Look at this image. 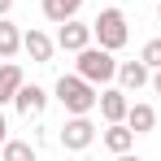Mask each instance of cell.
Segmentation results:
<instances>
[{
	"instance_id": "cell-21",
	"label": "cell",
	"mask_w": 161,
	"mask_h": 161,
	"mask_svg": "<svg viewBox=\"0 0 161 161\" xmlns=\"http://www.w3.org/2000/svg\"><path fill=\"white\" fill-rule=\"evenodd\" d=\"M157 18H161V0H157Z\"/></svg>"
},
{
	"instance_id": "cell-2",
	"label": "cell",
	"mask_w": 161,
	"mask_h": 161,
	"mask_svg": "<svg viewBox=\"0 0 161 161\" xmlns=\"http://www.w3.org/2000/svg\"><path fill=\"white\" fill-rule=\"evenodd\" d=\"M74 74H83L87 83H96V87H109V83L118 79V57L109 53V48H100V44H87L79 53V61H74Z\"/></svg>"
},
{
	"instance_id": "cell-13",
	"label": "cell",
	"mask_w": 161,
	"mask_h": 161,
	"mask_svg": "<svg viewBox=\"0 0 161 161\" xmlns=\"http://www.w3.org/2000/svg\"><path fill=\"white\" fill-rule=\"evenodd\" d=\"M44 4V18L53 22V26H61V22H70V18H79L83 0H39Z\"/></svg>"
},
{
	"instance_id": "cell-3",
	"label": "cell",
	"mask_w": 161,
	"mask_h": 161,
	"mask_svg": "<svg viewBox=\"0 0 161 161\" xmlns=\"http://www.w3.org/2000/svg\"><path fill=\"white\" fill-rule=\"evenodd\" d=\"M92 35H96V44L109 48V53L126 48V39H131L126 13H122V9H100V13H96V22H92Z\"/></svg>"
},
{
	"instance_id": "cell-5",
	"label": "cell",
	"mask_w": 161,
	"mask_h": 161,
	"mask_svg": "<svg viewBox=\"0 0 161 161\" xmlns=\"http://www.w3.org/2000/svg\"><path fill=\"white\" fill-rule=\"evenodd\" d=\"M87 44H96V35H92V22H79V18H70V22H61V26H57V48H61V53H74V57H79Z\"/></svg>"
},
{
	"instance_id": "cell-11",
	"label": "cell",
	"mask_w": 161,
	"mask_h": 161,
	"mask_svg": "<svg viewBox=\"0 0 161 161\" xmlns=\"http://www.w3.org/2000/svg\"><path fill=\"white\" fill-rule=\"evenodd\" d=\"M22 83H26V74H22L18 61H0V109L13 105V96L22 92Z\"/></svg>"
},
{
	"instance_id": "cell-20",
	"label": "cell",
	"mask_w": 161,
	"mask_h": 161,
	"mask_svg": "<svg viewBox=\"0 0 161 161\" xmlns=\"http://www.w3.org/2000/svg\"><path fill=\"white\" fill-rule=\"evenodd\" d=\"M113 161H144V157H135V153H118Z\"/></svg>"
},
{
	"instance_id": "cell-12",
	"label": "cell",
	"mask_w": 161,
	"mask_h": 161,
	"mask_svg": "<svg viewBox=\"0 0 161 161\" xmlns=\"http://www.w3.org/2000/svg\"><path fill=\"white\" fill-rule=\"evenodd\" d=\"M126 126H131L135 135H148L153 126H157V109L148 105V100H131V109H126Z\"/></svg>"
},
{
	"instance_id": "cell-16",
	"label": "cell",
	"mask_w": 161,
	"mask_h": 161,
	"mask_svg": "<svg viewBox=\"0 0 161 161\" xmlns=\"http://www.w3.org/2000/svg\"><path fill=\"white\" fill-rule=\"evenodd\" d=\"M139 61H144L148 70H161V39H148V44L139 48Z\"/></svg>"
},
{
	"instance_id": "cell-18",
	"label": "cell",
	"mask_w": 161,
	"mask_h": 161,
	"mask_svg": "<svg viewBox=\"0 0 161 161\" xmlns=\"http://www.w3.org/2000/svg\"><path fill=\"white\" fill-rule=\"evenodd\" d=\"M148 87H153V92L161 96V70H153V83H148Z\"/></svg>"
},
{
	"instance_id": "cell-6",
	"label": "cell",
	"mask_w": 161,
	"mask_h": 161,
	"mask_svg": "<svg viewBox=\"0 0 161 161\" xmlns=\"http://www.w3.org/2000/svg\"><path fill=\"white\" fill-rule=\"evenodd\" d=\"M13 109H18L26 122H39L44 109H48V92H44L39 83H22V92L13 96Z\"/></svg>"
},
{
	"instance_id": "cell-14",
	"label": "cell",
	"mask_w": 161,
	"mask_h": 161,
	"mask_svg": "<svg viewBox=\"0 0 161 161\" xmlns=\"http://www.w3.org/2000/svg\"><path fill=\"white\" fill-rule=\"evenodd\" d=\"M18 53H22V31H18V22L0 18V61H9Z\"/></svg>"
},
{
	"instance_id": "cell-8",
	"label": "cell",
	"mask_w": 161,
	"mask_h": 161,
	"mask_svg": "<svg viewBox=\"0 0 161 161\" xmlns=\"http://www.w3.org/2000/svg\"><path fill=\"white\" fill-rule=\"evenodd\" d=\"M100 118L105 122H126V109H131V92H122V87H105L100 92Z\"/></svg>"
},
{
	"instance_id": "cell-9",
	"label": "cell",
	"mask_w": 161,
	"mask_h": 161,
	"mask_svg": "<svg viewBox=\"0 0 161 161\" xmlns=\"http://www.w3.org/2000/svg\"><path fill=\"white\" fill-rule=\"evenodd\" d=\"M153 83V70L144 65V61H118V87L122 92H139V87H148Z\"/></svg>"
},
{
	"instance_id": "cell-1",
	"label": "cell",
	"mask_w": 161,
	"mask_h": 161,
	"mask_svg": "<svg viewBox=\"0 0 161 161\" xmlns=\"http://www.w3.org/2000/svg\"><path fill=\"white\" fill-rule=\"evenodd\" d=\"M53 96L61 100L65 113H92V109L100 105V87L96 83H87L83 74H61L53 87Z\"/></svg>"
},
{
	"instance_id": "cell-17",
	"label": "cell",
	"mask_w": 161,
	"mask_h": 161,
	"mask_svg": "<svg viewBox=\"0 0 161 161\" xmlns=\"http://www.w3.org/2000/svg\"><path fill=\"white\" fill-rule=\"evenodd\" d=\"M4 139H9V122H4V109H0V148H4Z\"/></svg>"
},
{
	"instance_id": "cell-7",
	"label": "cell",
	"mask_w": 161,
	"mask_h": 161,
	"mask_svg": "<svg viewBox=\"0 0 161 161\" xmlns=\"http://www.w3.org/2000/svg\"><path fill=\"white\" fill-rule=\"evenodd\" d=\"M22 53H26L35 65H48V61H53V53H57V39H48L44 31L31 26V31H22Z\"/></svg>"
},
{
	"instance_id": "cell-4",
	"label": "cell",
	"mask_w": 161,
	"mask_h": 161,
	"mask_svg": "<svg viewBox=\"0 0 161 161\" xmlns=\"http://www.w3.org/2000/svg\"><path fill=\"white\" fill-rule=\"evenodd\" d=\"M96 122H92V113H70L65 122H61V131H57V139H61V148L65 153H83V148H92L96 144Z\"/></svg>"
},
{
	"instance_id": "cell-19",
	"label": "cell",
	"mask_w": 161,
	"mask_h": 161,
	"mask_svg": "<svg viewBox=\"0 0 161 161\" xmlns=\"http://www.w3.org/2000/svg\"><path fill=\"white\" fill-rule=\"evenodd\" d=\"M18 0H0V18H9V9H13Z\"/></svg>"
},
{
	"instance_id": "cell-15",
	"label": "cell",
	"mask_w": 161,
	"mask_h": 161,
	"mask_svg": "<svg viewBox=\"0 0 161 161\" xmlns=\"http://www.w3.org/2000/svg\"><path fill=\"white\" fill-rule=\"evenodd\" d=\"M0 161H35V144L31 139H4V148H0Z\"/></svg>"
},
{
	"instance_id": "cell-10",
	"label": "cell",
	"mask_w": 161,
	"mask_h": 161,
	"mask_svg": "<svg viewBox=\"0 0 161 161\" xmlns=\"http://www.w3.org/2000/svg\"><path fill=\"white\" fill-rule=\"evenodd\" d=\"M100 144H105L113 157H118V153H131V148H135V131L126 126V122H105V131H100Z\"/></svg>"
}]
</instances>
